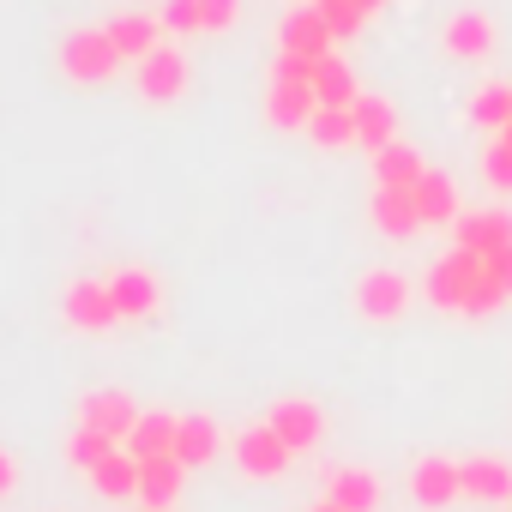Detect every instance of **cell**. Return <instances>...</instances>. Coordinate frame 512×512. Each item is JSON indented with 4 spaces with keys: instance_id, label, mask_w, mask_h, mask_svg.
Segmentation results:
<instances>
[{
    "instance_id": "cell-1",
    "label": "cell",
    "mask_w": 512,
    "mask_h": 512,
    "mask_svg": "<svg viewBox=\"0 0 512 512\" xmlns=\"http://www.w3.org/2000/svg\"><path fill=\"white\" fill-rule=\"evenodd\" d=\"M428 302H434L440 314H470V320H482V314L506 308V290L488 278L482 253L452 247V253H440L434 272H428Z\"/></svg>"
},
{
    "instance_id": "cell-2",
    "label": "cell",
    "mask_w": 512,
    "mask_h": 512,
    "mask_svg": "<svg viewBox=\"0 0 512 512\" xmlns=\"http://www.w3.org/2000/svg\"><path fill=\"white\" fill-rule=\"evenodd\" d=\"M61 73L73 85H109L121 73V49L109 43V31H73L61 43Z\"/></svg>"
},
{
    "instance_id": "cell-3",
    "label": "cell",
    "mask_w": 512,
    "mask_h": 512,
    "mask_svg": "<svg viewBox=\"0 0 512 512\" xmlns=\"http://www.w3.org/2000/svg\"><path fill=\"white\" fill-rule=\"evenodd\" d=\"M133 73H139V97H145V103H175V97H187V55L169 49V43H157L145 61H133Z\"/></svg>"
},
{
    "instance_id": "cell-4",
    "label": "cell",
    "mask_w": 512,
    "mask_h": 512,
    "mask_svg": "<svg viewBox=\"0 0 512 512\" xmlns=\"http://www.w3.org/2000/svg\"><path fill=\"white\" fill-rule=\"evenodd\" d=\"M290 446H284V434L272 428V422H253L241 440H235V464L247 470V476H260V482H272V476H284L290 470Z\"/></svg>"
},
{
    "instance_id": "cell-5",
    "label": "cell",
    "mask_w": 512,
    "mask_h": 512,
    "mask_svg": "<svg viewBox=\"0 0 512 512\" xmlns=\"http://www.w3.org/2000/svg\"><path fill=\"white\" fill-rule=\"evenodd\" d=\"M410 308V278L404 272H362L356 278V314L362 320H398Z\"/></svg>"
},
{
    "instance_id": "cell-6",
    "label": "cell",
    "mask_w": 512,
    "mask_h": 512,
    "mask_svg": "<svg viewBox=\"0 0 512 512\" xmlns=\"http://www.w3.org/2000/svg\"><path fill=\"white\" fill-rule=\"evenodd\" d=\"M61 314H67V326H79V332H103V326H115V320H121V314H115V296H109V278H103V284H97V278L67 284Z\"/></svg>"
},
{
    "instance_id": "cell-7",
    "label": "cell",
    "mask_w": 512,
    "mask_h": 512,
    "mask_svg": "<svg viewBox=\"0 0 512 512\" xmlns=\"http://www.w3.org/2000/svg\"><path fill=\"white\" fill-rule=\"evenodd\" d=\"M145 410L127 398V392H115V386H103V392H91L85 398V410H79V422L85 428H97V434H109L115 446H127V434H133V422H139Z\"/></svg>"
},
{
    "instance_id": "cell-8",
    "label": "cell",
    "mask_w": 512,
    "mask_h": 512,
    "mask_svg": "<svg viewBox=\"0 0 512 512\" xmlns=\"http://www.w3.org/2000/svg\"><path fill=\"white\" fill-rule=\"evenodd\" d=\"M266 422L284 434V446H290V452H314V446L326 440V410H320L314 398H284Z\"/></svg>"
},
{
    "instance_id": "cell-9",
    "label": "cell",
    "mask_w": 512,
    "mask_h": 512,
    "mask_svg": "<svg viewBox=\"0 0 512 512\" xmlns=\"http://www.w3.org/2000/svg\"><path fill=\"white\" fill-rule=\"evenodd\" d=\"M368 217H374V229H380V235H392V241H410V235L422 229L416 187H410V193H404V187H374V199H368Z\"/></svg>"
},
{
    "instance_id": "cell-10",
    "label": "cell",
    "mask_w": 512,
    "mask_h": 512,
    "mask_svg": "<svg viewBox=\"0 0 512 512\" xmlns=\"http://www.w3.org/2000/svg\"><path fill=\"white\" fill-rule=\"evenodd\" d=\"M440 43H446V55H452V61H482V55L494 49V19H488V13H476V7H464V13H452V19H446Z\"/></svg>"
},
{
    "instance_id": "cell-11",
    "label": "cell",
    "mask_w": 512,
    "mask_h": 512,
    "mask_svg": "<svg viewBox=\"0 0 512 512\" xmlns=\"http://www.w3.org/2000/svg\"><path fill=\"white\" fill-rule=\"evenodd\" d=\"M314 109H320V103H314V85H308V79H278V73H272V91H266V121H272V127H290V133H296V127L314 121Z\"/></svg>"
},
{
    "instance_id": "cell-12",
    "label": "cell",
    "mask_w": 512,
    "mask_h": 512,
    "mask_svg": "<svg viewBox=\"0 0 512 512\" xmlns=\"http://www.w3.org/2000/svg\"><path fill=\"white\" fill-rule=\"evenodd\" d=\"M410 494H416V506H428V512H440V506H452L458 494H464V482H458V464L452 458H422L416 470H410Z\"/></svg>"
},
{
    "instance_id": "cell-13",
    "label": "cell",
    "mask_w": 512,
    "mask_h": 512,
    "mask_svg": "<svg viewBox=\"0 0 512 512\" xmlns=\"http://www.w3.org/2000/svg\"><path fill=\"white\" fill-rule=\"evenodd\" d=\"M109 296H115V314H121V320H145V314H157V302H163V290H157V278H151L145 266H121V272L109 278Z\"/></svg>"
},
{
    "instance_id": "cell-14",
    "label": "cell",
    "mask_w": 512,
    "mask_h": 512,
    "mask_svg": "<svg viewBox=\"0 0 512 512\" xmlns=\"http://www.w3.org/2000/svg\"><path fill=\"white\" fill-rule=\"evenodd\" d=\"M452 247H470V253L512 247V217H506V211H464V217L452 223Z\"/></svg>"
},
{
    "instance_id": "cell-15",
    "label": "cell",
    "mask_w": 512,
    "mask_h": 512,
    "mask_svg": "<svg viewBox=\"0 0 512 512\" xmlns=\"http://www.w3.org/2000/svg\"><path fill=\"white\" fill-rule=\"evenodd\" d=\"M181 482H187V464H181L175 452H163V458H139V506H175Z\"/></svg>"
},
{
    "instance_id": "cell-16",
    "label": "cell",
    "mask_w": 512,
    "mask_h": 512,
    "mask_svg": "<svg viewBox=\"0 0 512 512\" xmlns=\"http://www.w3.org/2000/svg\"><path fill=\"white\" fill-rule=\"evenodd\" d=\"M458 482H464V500H488V506L512 500V464H500V458H464Z\"/></svg>"
},
{
    "instance_id": "cell-17",
    "label": "cell",
    "mask_w": 512,
    "mask_h": 512,
    "mask_svg": "<svg viewBox=\"0 0 512 512\" xmlns=\"http://www.w3.org/2000/svg\"><path fill=\"white\" fill-rule=\"evenodd\" d=\"M332 43H338V37H332V25H326L314 7H296V13L284 19V37H278V49H290V55H314V61L332 55Z\"/></svg>"
},
{
    "instance_id": "cell-18",
    "label": "cell",
    "mask_w": 512,
    "mask_h": 512,
    "mask_svg": "<svg viewBox=\"0 0 512 512\" xmlns=\"http://www.w3.org/2000/svg\"><path fill=\"white\" fill-rule=\"evenodd\" d=\"M350 115H356V145H362V151H380V145L398 139V109H392L386 97H368V91H362V97L350 103Z\"/></svg>"
},
{
    "instance_id": "cell-19",
    "label": "cell",
    "mask_w": 512,
    "mask_h": 512,
    "mask_svg": "<svg viewBox=\"0 0 512 512\" xmlns=\"http://www.w3.org/2000/svg\"><path fill=\"white\" fill-rule=\"evenodd\" d=\"M428 175V163H422V151L416 145H404V139H392V145H380L374 151V187H416Z\"/></svg>"
},
{
    "instance_id": "cell-20",
    "label": "cell",
    "mask_w": 512,
    "mask_h": 512,
    "mask_svg": "<svg viewBox=\"0 0 512 512\" xmlns=\"http://www.w3.org/2000/svg\"><path fill=\"white\" fill-rule=\"evenodd\" d=\"M103 31H109V43L121 49V61H145V55L163 43V19H145V13H121V19H109Z\"/></svg>"
},
{
    "instance_id": "cell-21",
    "label": "cell",
    "mask_w": 512,
    "mask_h": 512,
    "mask_svg": "<svg viewBox=\"0 0 512 512\" xmlns=\"http://www.w3.org/2000/svg\"><path fill=\"white\" fill-rule=\"evenodd\" d=\"M326 500H338L344 512H374V506H380V476H374V470H356V464H344V470H332V482H326Z\"/></svg>"
},
{
    "instance_id": "cell-22",
    "label": "cell",
    "mask_w": 512,
    "mask_h": 512,
    "mask_svg": "<svg viewBox=\"0 0 512 512\" xmlns=\"http://www.w3.org/2000/svg\"><path fill=\"white\" fill-rule=\"evenodd\" d=\"M356 97H362L356 73H350L338 55H320V67H314V103H320V109H350Z\"/></svg>"
},
{
    "instance_id": "cell-23",
    "label": "cell",
    "mask_w": 512,
    "mask_h": 512,
    "mask_svg": "<svg viewBox=\"0 0 512 512\" xmlns=\"http://www.w3.org/2000/svg\"><path fill=\"white\" fill-rule=\"evenodd\" d=\"M416 211H422V229H428V223H458L464 211H458V187H452V175L428 169V175L416 181Z\"/></svg>"
},
{
    "instance_id": "cell-24",
    "label": "cell",
    "mask_w": 512,
    "mask_h": 512,
    "mask_svg": "<svg viewBox=\"0 0 512 512\" xmlns=\"http://www.w3.org/2000/svg\"><path fill=\"white\" fill-rule=\"evenodd\" d=\"M175 428H181V416L145 410V416L133 422V434H127V452H133V458H163V452H175Z\"/></svg>"
},
{
    "instance_id": "cell-25",
    "label": "cell",
    "mask_w": 512,
    "mask_h": 512,
    "mask_svg": "<svg viewBox=\"0 0 512 512\" xmlns=\"http://www.w3.org/2000/svg\"><path fill=\"white\" fill-rule=\"evenodd\" d=\"M91 482H97L103 500H139V458H133L127 446H115V452L91 470Z\"/></svg>"
},
{
    "instance_id": "cell-26",
    "label": "cell",
    "mask_w": 512,
    "mask_h": 512,
    "mask_svg": "<svg viewBox=\"0 0 512 512\" xmlns=\"http://www.w3.org/2000/svg\"><path fill=\"white\" fill-rule=\"evenodd\" d=\"M217 446H223V434H217L211 416H181V428H175V458H181L187 470H193V464H211Z\"/></svg>"
},
{
    "instance_id": "cell-27",
    "label": "cell",
    "mask_w": 512,
    "mask_h": 512,
    "mask_svg": "<svg viewBox=\"0 0 512 512\" xmlns=\"http://www.w3.org/2000/svg\"><path fill=\"white\" fill-rule=\"evenodd\" d=\"M302 133L314 145H326V151H344V145H356V115L350 109H314V121Z\"/></svg>"
},
{
    "instance_id": "cell-28",
    "label": "cell",
    "mask_w": 512,
    "mask_h": 512,
    "mask_svg": "<svg viewBox=\"0 0 512 512\" xmlns=\"http://www.w3.org/2000/svg\"><path fill=\"white\" fill-rule=\"evenodd\" d=\"M470 121L488 127V133H500V127L512 121V85H482V91L470 97Z\"/></svg>"
},
{
    "instance_id": "cell-29",
    "label": "cell",
    "mask_w": 512,
    "mask_h": 512,
    "mask_svg": "<svg viewBox=\"0 0 512 512\" xmlns=\"http://www.w3.org/2000/svg\"><path fill=\"white\" fill-rule=\"evenodd\" d=\"M109 452H115V440H109V434H97V428H85V422H79V428H73V440H67V464H73V470H97Z\"/></svg>"
},
{
    "instance_id": "cell-30",
    "label": "cell",
    "mask_w": 512,
    "mask_h": 512,
    "mask_svg": "<svg viewBox=\"0 0 512 512\" xmlns=\"http://www.w3.org/2000/svg\"><path fill=\"white\" fill-rule=\"evenodd\" d=\"M314 13L332 25V37H356V31L368 25V13L356 7V0H314Z\"/></svg>"
},
{
    "instance_id": "cell-31",
    "label": "cell",
    "mask_w": 512,
    "mask_h": 512,
    "mask_svg": "<svg viewBox=\"0 0 512 512\" xmlns=\"http://www.w3.org/2000/svg\"><path fill=\"white\" fill-rule=\"evenodd\" d=\"M163 31H175V37L205 31V7H199V0H169V7H163Z\"/></svg>"
},
{
    "instance_id": "cell-32",
    "label": "cell",
    "mask_w": 512,
    "mask_h": 512,
    "mask_svg": "<svg viewBox=\"0 0 512 512\" xmlns=\"http://www.w3.org/2000/svg\"><path fill=\"white\" fill-rule=\"evenodd\" d=\"M482 175H488V187L512 193V145H506V139H494V145H488V157H482Z\"/></svg>"
},
{
    "instance_id": "cell-33",
    "label": "cell",
    "mask_w": 512,
    "mask_h": 512,
    "mask_svg": "<svg viewBox=\"0 0 512 512\" xmlns=\"http://www.w3.org/2000/svg\"><path fill=\"white\" fill-rule=\"evenodd\" d=\"M205 7V31H229L241 19V0H199Z\"/></svg>"
},
{
    "instance_id": "cell-34",
    "label": "cell",
    "mask_w": 512,
    "mask_h": 512,
    "mask_svg": "<svg viewBox=\"0 0 512 512\" xmlns=\"http://www.w3.org/2000/svg\"><path fill=\"white\" fill-rule=\"evenodd\" d=\"M482 266H488V278L506 290V302H512V247H494V253H482Z\"/></svg>"
},
{
    "instance_id": "cell-35",
    "label": "cell",
    "mask_w": 512,
    "mask_h": 512,
    "mask_svg": "<svg viewBox=\"0 0 512 512\" xmlns=\"http://www.w3.org/2000/svg\"><path fill=\"white\" fill-rule=\"evenodd\" d=\"M13 482H19V464H13V452H0V500L13 494Z\"/></svg>"
},
{
    "instance_id": "cell-36",
    "label": "cell",
    "mask_w": 512,
    "mask_h": 512,
    "mask_svg": "<svg viewBox=\"0 0 512 512\" xmlns=\"http://www.w3.org/2000/svg\"><path fill=\"white\" fill-rule=\"evenodd\" d=\"M356 7H362V13H368V19H374V13H380V0H356Z\"/></svg>"
},
{
    "instance_id": "cell-37",
    "label": "cell",
    "mask_w": 512,
    "mask_h": 512,
    "mask_svg": "<svg viewBox=\"0 0 512 512\" xmlns=\"http://www.w3.org/2000/svg\"><path fill=\"white\" fill-rule=\"evenodd\" d=\"M314 512H344V506H338V500H320V506H314Z\"/></svg>"
},
{
    "instance_id": "cell-38",
    "label": "cell",
    "mask_w": 512,
    "mask_h": 512,
    "mask_svg": "<svg viewBox=\"0 0 512 512\" xmlns=\"http://www.w3.org/2000/svg\"><path fill=\"white\" fill-rule=\"evenodd\" d=\"M494 139H506V145H512V121H506V127H500V133H494Z\"/></svg>"
},
{
    "instance_id": "cell-39",
    "label": "cell",
    "mask_w": 512,
    "mask_h": 512,
    "mask_svg": "<svg viewBox=\"0 0 512 512\" xmlns=\"http://www.w3.org/2000/svg\"><path fill=\"white\" fill-rule=\"evenodd\" d=\"M145 512H175V506H145Z\"/></svg>"
}]
</instances>
